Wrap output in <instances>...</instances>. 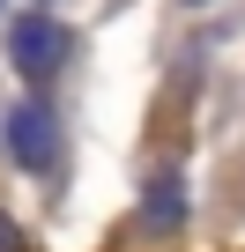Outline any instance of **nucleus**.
Wrapping results in <instances>:
<instances>
[{
    "label": "nucleus",
    "instance_id": "1",
    "mask_svg": "<svg viewBox=\"0 0 245 252\" xmlns=\"http://www.w3.org/2000/svg\"><path fill=\"white\" fill-rule=\"evenodd\" d=\"M60 60H67V30H60L52 15H23V23H15V67H23L30 82H45Z\"/></svg>",
    "mask_w": 245,
    "mask_h": 252
},
{
    "label": "nucleus",
    "instance_id": "2",
    "mask_svg": "<svg viewBox=\"0 0 245 252\" xmlns=\"http://www.w3.org/2000/svg\"><path fill=\"white\" fill-rule=\"evenodd\" d=\"M8 141H15V156L37 171V163L52 156V126H45V111H30V104H23V111L8 119Z\"/></svg>",
    "mask_w": 245,
    "mask_h": 252
},
{
    "label": "nucleus",
    "instance_id": "3",
    "mask_svg": "<svg viewBox=\"0 0 245 252\" xmlns=\"http://www.w3.org/2000/svg\"><path fill=\"white\" fill-rule=\"evenodd\" d=\"M0 252H15V230H8V222H0Z\"/></svg>",
    "mask_w": 245,
    "mask_h": 252
}]
</instances>
